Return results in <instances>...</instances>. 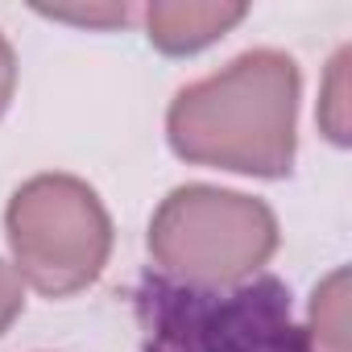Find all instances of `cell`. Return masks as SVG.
Returning <instances> with one entry per match:
<instances>
[{
    "mask_svg": "<svg viewBox=\"0 0 352 352\" xmlns=\"http://www.w3.org/2000/svg\"><path fill=\"white\" fill-rule=\"evenodd\" d=\"M302 71L294 54L261 46L187 83L166 108V141L191 166L249 179H286L298 153Z\"/></svg>",
    "mask_w": 352,
    "mask_h": 352,
    "instance_id": "1",
    "label": "cell"
},
{
    "mask_svg": "<svg viewBox=\"0 0 352 352\" xmlns=\"http://www.w3.org/2000/svg\"><path fill=\"white\" fill-rule=\"evenodd\" d=\"M141 352H315L290 286L257 274L236 286H183L145 274L133 286Z\"/></svg>",
    "mask_w": 352,
    "mask_h": 352,
    "instance_id": "2",
    "label": "cell"
},
{
    "mask_svg": "<svg viewBox=\"0 0 352 352\" xmlns=\"http://www.w3.org/2000/svg\"><path fill=\"white\" fill-rule=\"evenodd\" d=\"M149 257L153 274L183 286H236L274 261L282 245L278 216L265 199L187 183L174 187L149 216Z\"/></svg>",
    "mask_w": 352,
    "mask_h": 352,
    "instance_id": "3",
    "label": "cell"
},
{
    "mask_svg": "<svg viewBox=\"0 0 352 352\" xmlns=\"http://www.w3.org/2000/svg\"><path fill=\"white\" fill-rule=\"evenodd\" d=\"M5 241L21 286L71 298L100 282L112 257V216L91 183L75 174H34L5 208Z\"/></svg>",
    "mask_w": 352,
    "mask_h": 352,
    "instance_id": "4",
    "label": "cell"
},
{
    "mask_svg": "<svg viewBox=\"0 0 352 352\" xmlns=\"http://www.w3.org/2000/svg\"><path fill=\"white\" fill-rule=\"evenodd\" d=\"M249 17L241 0H153L145 9V38L157 54L191 58L232 34Z\"/></svg>",
    "mask_w": 352,
    "mask_h": 352,
    "instance_id": "5",
    "label": "cell"
},
{
    "mask_svg": "<svg viewBox=\"0 0 352 352\" xmlns=\"http://www.w3.org/2000/svg\"><path fill=\"white\" fill-rule=\"evenodd\" d=\"M307 340L315 352H352V319H348V270L336 265L311 294L307 307Z\"/></svg>",
    "mask_w": 352,
    "mask_h": 352,
    "instance_id": "6",
    "label": "cell"
},
{
    "mask_svg": "<svg viewBox=\"0 0 352 352\" xmlns=\"http://www.w3.org/2000/svg\"><path fill=\"white\" fill-rule=\"evenodd\" d=\"M348 63H352V50L340 46L331 54V63H327L323 83H319V129L340 149L352 141V133H348L352 129V116H348V96H352V87H348Z\"/></svg>",
    "mask_w": 352,
    "mask_h": 352,
    "instance_id": "7",
    "label": "cell"
},
{
    "mask_svg": "<svg viewBox=\"0 0 352 352\" xmlns=\"http://www.w3.org/2000/svg\"><path fill=\"white\" fill-rule=\"evenodd\" d=\"M42 17H54V21H71V25H91V30H112V25H124L133 17L129 5H87V9H38Z\"/></svg>",
    "mask_w": 352,
    "mask_h": 352,
    "instance_id": "8",
    "label": "cell"
},
{
    "mask_svg": "<svg viewBox=\"0 0 352 352\" xmlns=\"http://www.w3.org/2000/svg\"><path fill=\"white\" fill-rule=\"evenodd\" d=\"M21 311H25V286H21V278H17V270L0 257V336L17 323Z\"/></svg>",
    "mask_w": 352,
    "mask_h": 352,
    "instance_id": "9",
    "label": "cell"
},
{
    "mask_svg": "<svg viewBox=\"0 0 352 352\" xmlns=\"http://www.w3.org/2000/svg\"><path fill=\"white\" fill-rule=\"evenodd\" d=\"M13 91H17V54H13L9 38L0 34V116L9 112V104H13Z\"/></svg>",
    "mask_w": 352,
    "mask_h": 352,
    "instance_id": "10",
    "label": "cell"
}]
</instances>
